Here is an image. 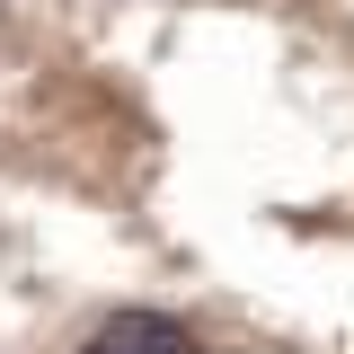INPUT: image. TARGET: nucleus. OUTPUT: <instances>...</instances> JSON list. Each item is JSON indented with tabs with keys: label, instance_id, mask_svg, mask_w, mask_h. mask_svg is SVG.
Returning <instances> with one entry per match:
<instances>
[{
	"label": "nucleus",
	"instance_id": "nucleus-1",
	"mask_svg": "<svg viewBox=\"0 0 354 354\" xmlns=\"http://www.w3.org/2000/svg\"><path fill=\"white\" fill-rule=\"evenodd\" d=\"M80 354H204V346H195V328L169 319V310H115Z\"/></svg>",
	"mask_w": 354,
	"mask_h": 354
}]
</instances>
